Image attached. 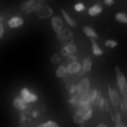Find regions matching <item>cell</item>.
I'll use <instances>...</instances> for the list:
<instances>
[{
    "instance_id": "cell-1",
    "label": "cell",
    "mask_w": 127,
    "mask_h": 127,
    "mask_svg": "<svg viewBox=\"0 0 127 127\" xmlns=\"http://www.w3.org/2000/svg\"><path fill=\"white\" fill-rule=\"evenodd\" d=\"M40 6H42V3L39 2V0H26V2L21 3L20 9L24 14H32V12H36Z\"/></svg>"
},
{
    "instance_id": "cell-33",
    "label": "cell",
    "mask_w": 127,
    "mask_h": 127,
    "mask_svg": "<svg viewBox=\"0 0 127 127\" xmlns=\"http://www.w3.org/2000/svg\"><path fill=\"white\" fill-rule=\"evenodd\" d=\"M0 21H2V17H0Z\"/></svg>"
},
{
    "instance_id": "cell-20",
    "label": "cell",
    "mask_w": 127,
    "mask_h": 127,
    "mask_svg": "<svg viewBox=\"0 0 127 127\" xmlns=\"http://www.w3.org/2000/svg\"><path fill=\"white\" fill-rule=\"evenodd\" d=\"M102 11H103V6L102 5H93L91 8H88V15L90 17H94V15L102 14Z\"/></svg>"
},
{
    "instance_id": "cell-9",
    "label": "cell",
    "mask_w": 127,
    "mask_h": 127,
    "mask_svg": "<svg viewBox=\"0 0 127 127\" xmlns=\"http://www.w3.org/2000/svg\"><path fill=\"white\" fill-rule=\"evenodd\" d=\"M36 15L40 18V20H46V18H51L54 14H52V9L46 5H42L37 11H36Z\"/></svg>"
},
{
    "instance_id": "cell-16",
    "label": "cell",
    "mask_w": 127,
    "mask_h": 127,
    "mask_svg": "<svg viewBox=\"0 0 127 127\" xmlns=\"http://www.w3.org/2000/svg\"><path fill=\"white\" fill-rule=\"evenodd\" d=\"M82 32H84V34H85L87 37H90V39L97 40V37H99V34L96 33V30H94L93 27H90V26H84V27H82Z\"/></svg>"
},
{
    "instance_id": "cell-5",
    "label": "cell",
    "mask_w": 127,
    "mask_h": 127,
    "mask_svg": "<svg viewBox=\"0 0 127 127\" xmlns=\"http://www.w3.org/2000/svg\"><path fill=\"white\" fill-rule=\"evenodd\" d=\"M115 75H117V85H118V93L127 94V84H126V78L123 75V72L120 70V67H115Z\"/></svg>"
},
{
    "instance_id": "cell-15",
    "label": "cell",
    "mask_w": 127,
    "mask_h": 127,
    "mask_svg": "<svg viewBox=\"0 0 127 127\" xmlns=\"http://www.w3.org/2000/svg\"><path fill=\"white\" fill-rule=\"evenodd\" d=\"M24 24V20L21 17H12L11 20H8V27L9 29H20Z\"/></svg>"
},
{
    "instance_id": "cell-27",
    "label": "cell",
    "mask_w": 127,
    "mask_h": 127,
    "mask_svg": "<svg viewBox=\"0 0 127 127\" xmlns=\"http://www.w3.org/2000/svg\"><path fill=\"white\" fill-rule=\"evenodd\" d=\"M43 126H45V127H60V126H58V123H57V121H52V120L45 121V123H43Z\"/></svg>"
},
{
    "instance_id": "cell-18",
    "label": "cell",
    "mask_w": 127,
    "mask_h": 127,
    "mask_svg": "<svg viewBox=\"0 0 127 127\" xmlns=\"http://www.w3.org/2000/svg\"><path fill=\"white\" fill-rule=\"evenodd\" d=\"M79 97H81L79 93H75V94L69 96V97H67V103H69V106L75 109V108L78 106V103H79Z\"/></svg>"
},
{
    "instance_id": "cell-11",
    "label": "cell",
    "mask_w": 127,
    "mask_h": 127,
    "mask_svg": "<svg viewBox=\"0 0 127 127\" xmlns=\"http://www.w3.org/2000/svg\"><path fill=\"white\" fill-rule=\"evenodd\" d=\"M91 67H93V60H91L90 57H85V58L82 60V63H81V70H79L78 75L84 76L85 73H88V72L91 70Z\"/></svg>"
},
{
    "instance_id": "cell-26",
    "label": "cell",
    "mask_w": 127,
    "mask_h": 127,
    "mask_svg": "<svg viewBox=\"0 0 127 127\" xmlns=\"http://www.w3.org/2000/svg\"><path fill=\"white\" fill-rule=\"evenodd\" d=\"M73 9H75L76 12H84V11H85V5H84V3H81V2H79V3H75Z\"/></svg>"
},
{
    "instance_id": "cell-6",
    "label": "cell",
    "mask_w": 127,
    "mask_h": 127,
    "mask_svg": "<svg viewBox=\"0 0 127 127\" xmlns=\"http://www.w3.org/2000/svg\"><path fill=\"white\" fill-rule=\"evenodd\" d=\"M76 51H78L76 43H75L73 40H70V42H66L64 45H63V48H61V51H60V55L64 58V57H67V55H70V54H76Z\"/></svg>"
},
{
    "instance_id": "cell-7",
    "label": "cell",
    "mask_w": 127,
    "mask_h": 127,
    "mask_svg": "<svg viewBox=\"0 0 127 127\" xmlns=\"http://www.w3.org/2000/svg\"><path fill=\"white\" fill-rule=\"evenodd\" d=\"M57 39L63 43L70 42V40H73V32L69 30V29H63L60 33H57Z\"/></svg>"
},
{
    "instance_id": "cell-14",
    "label": "cell",
    "mask_w": 127,
    "mask_h": 127,
    "mask_svg": "<svg viewBox=\"0 0 127 127\" xmlns=\"http://www.w3.org/2000/svg\"><path fill=\"white\" fill-rule=\"evenodd\" d=\"M60 12H61V20H64L70 29H75V27L78 26V23H76V21H75V20H73V18H72V17H70V15H69L66 11H64V9H61Z\"/></svg>"
},
{
    "instance_id": "cell-19",
    "label": "cell",
    "mask_w": 127,
    "mask_h": 127,
    "mask_svg": "<svg viewBox=\"0 0 127 127\" xmlns=\"http://www.w3.org/2000/svg\"><path fill=\"white\" fill-rule=\"evenodd\" d=\"M91 51H93V54H94V55H97V57L103 55V51H102L100 45H99V43H97V40H94V39H91Z\"/></svg>"
},
{
    "instance_id": "cell-13",
    "label": "cell",
    "mask_w": 127,
    "mask_h": 127,
    "mask_svg": "<svg viewBox=\"0 0 127 127\" xmlns=\"http://www.w3.org/2000/svg\"><path fill=\"white\" fill-rule=\"evenodd\" d=\"M12 105H14V108H15L17 111H20V112H21V111H26V109L30 106V105H29V103H26V102H24V100H23L20 96L14 97V100H12Z\"/></svg>"
},
{
    "instance_id": "cell-12",
    "label": "cell",
    "mask_w": 127,
    "mask_h": 127,
    "mask_svg": "<svg viewBox=\"0 0 127 127\" xmlns=\"http://www.w3.org/2000/svg\"><path fill=\"white\" fill-rule=\"evenodd\" d=\"M64 66L67 69V75H78L79 70H81V63H79V60L72 61V63H67V64H64Z\"/></svg>"
},
{
    "instance_id": "cell-22",
    "label": "cell",
    "mask_w": 127,
    "mask_h": 127,
    "mask_svg": "<svg viewBox=\"0 0 127 127\" xmlns=\"http://www.w3.org/2000/svg\"><path fill=\"white\" fill-rule=\"evenodd\" d=\"M106 103H108V99H105L103 96H100L99 100H97V103H96V106H97V109H99L100 112H103L105 108H106Z\"/></svg>"
},
{
    "instance_id": "cell-28",
    "label": "cell",
    "mask_w": 127,
    "mask_h": 127,
    "mask_svg": "<svg viewBox=\"0 0 127 127\" xmlns=\"http://www.w3.org/2000/svg\"><path fill=\"white\" fill-rule=\"evenodd\" d=\"M66 58V64L67 63H72V61H76L78 58H76V54H70V55H67V57H64Z\"/></svg>"
},
{
    "instance_id": "cell-17",
    "label": "cell",
    "mask_w": 127,
    "mask_h": 127,
    "mask_svg": "<svg viewBox=\"0 0 127 127\" xmlns=\"http://www.w3.org/2000/svg\"><path fill=\"white\" fill-rule=\"evenodd\" d=\"M55 76L60 78V79H66L67 78V69L64 64H58L57 69H55Z\"/></svg>"
},
{
    "instance_id": "cell-30",
    "label": "cell",
    "mask_w": 127,
    "mask_h": 127,
    "mask_svg": "<svg viewBox=\"0 0 127 127\" xmlns=\"http://www.w3.org/2000/svg\"><path fill=\"white\" fill-rule=\"evenodd\" d=\"M115 127H127V126L121 121V123H115Z\"/></svg>"
},
{
    "instance_id": "cell-32",
    "label": "cell",
    "mask_w": 127,
    "mask_h": 127,
    "mask_svg": "<svg viewBox=\"0 0 127 127\" xmlns=\"http://www.w3.org/2000/svg\"><path fill=\"white\" fill-rule=\"evenodd\" d=\"M36 127H45V126H43V123H40V124H37Z\"/></svg>"
},
{
    "instance_id": "cell-4",
    "label": "cell",
    "mask_w": 127,
    "mask_h": 127,
    "mask_svg": "<svg viewBox=\"0 0 127 127\" xmlns=\"http://www.w3.org/2000/svg\"><path fill=\"white\" fill-rule=\"evenodd\" d=\"M75 111H78V112L82 115L84 121L91 120V118H93V114H94V109H93L91 105H81V103H78V106L75 108Z\"/></svg>"
},
{
    "instance_id": "cell-2",
    "label": "cell",
    "mask_w": 127,
    "mask_h": 127,
    "mask_svg": "<svg viewBox=\"0 0 127 127\" xmlns=\"http://www.w3.org/2000/svg\"><path fill=\"white\" fill-rule=\"evenodd\" d=\"M20 97L26 102V103H29V105H33V103H37V100H39V97H37V94L36 93H33L32 90H29V88H21L20 90Z\"/></svg>"
},
{
    "instance_id": "cell-8",
    "label": "cell",
    "mask_w": 127,
    "mask_h": 127,
    "mask_svg": "<svg viewBox=\"0 0 127 127\" xmlns=\"http://www.w3.org/2000/svg\"><path fill=\"white\" fill-rule=\"evenodd\" d=\"M51 27H52V30L55 32V34H57V33H60L63 29H64V23H63V20H61L60 17L52 15V17H51Z\"/></svg>"
},
{
    "instance_id": "cell-3",
    "label": "cell",
    "mask_w": 127,
    "mask_h": 127,
    "mask_svg": "<svg viewBox=\"0 0 127 127\" xmlns=\"http://www.w3.org/2000/svg\"><path fill=\"white\" fill-rule=\"evenodd\" d=\"M108 96H109V103L112 105V108L114 109H118V105L121 102V94L112 85H108Z\"/></svg>"
},
{
    "instance_id": "cell-23",
    "label": "cell",
    "mask_w": 127,
    "mask_h": 127,
    "mask_svg": "<svg viewBox=\"0 0 127 127\" xmlns=\"http://www.w3.org/2000/svg\"><path fill=\"white\" fill-rule=\"evenodd\" d=\"M61 55L58 54V52H54L52 55H51V58H49V63L51 64H61Z\"/></svg>"
},
{
    "instance_id": "cell-25",
    "label": "cell",
    "mask_w": 127,
    "mask_h": 127,
    "mask_svg": "<svg viewBox=\"0 0 127 127\" xmlns=\"http://www.w3.org/2000/svg\"><path fill=\"white\" fill-rule=\"evenodd\" d=\"M105 45H106L108 48H117V46H118V42L114 40V39H108V40H105Z\"/></svg>"
},
{
    "instance_id": "cell-31",
    "label": "cell",
    "mask_w": 127,
    "mask_h": 127,
    "mask_svg": "<svg viewBox=\"0 0 127 127\" xmlns=\"http://www.w3.org/2000/svg\"><path fill=\"white\" fill-rule=\"evenodd\" d=\"M97 127H106V124H105V123H100V124H99Z\"/></svg>"
},
{
    "instance_id": "cell-10",
    "label": "cell",
    "mask_w": 127,
    "mask_h": 127,
    "mask_svg": "<svg viewBox=\"0 0 127 127\" xmlns=\"http://www.w3.org/2000/svg\"><path fill=\"white\" fill-rule=\"evenodd\" d=\"M76 88H78V93L79 94H84L85 91H88L90 88H91V82H90V78H87V76H84L78 84H76Z\"/></svg>"
},
{
    "instance_id": "cell-21",
    "label": "cell",
    "mask_w": 127,
    "mask_h": 127,
    "mask_svg": "<svg viewBox=\"0 0 127 127\" xmlns=\"http://www.w3.org/2000/svg\"><path fill=\"white\" fill-rule=\"evenodd\" d=\"M111 120L114 121V124H115V123H121V121H123V114H121L118 109H114V111L111 112Z\"/></svg>"
},
{
    "instance_id": "cell-29",
    "label": "cell",
    "mask_w": 127,
    "mask_h": 127,
    "mask_svg": "<svg viewBox=\"0 0 127 127\" xmlns=\"http://www.w3.org/2000/svg\"><path fill=\"white\" fill-rule=\"evenodd\" d=\"M103 3H105L106 6H112V5H114V0H103Z\"/></svg>"
},
{
    "instance_id": "cell-24",
    "label": "cell",
    "mask_w": 127,
    "mask_h": 127,
    "mask_svg": "<svg viewBox=\"0 0 127 127\" xmlns=\"http://www.w3.org/2000/svg\"><path fill=\"white\" fill-rule=\"evenodd\" d=\"M115 20L118 23H121V24H127V15L124 12H117L115 14Z\"/></svg>"
}]
</instances>
